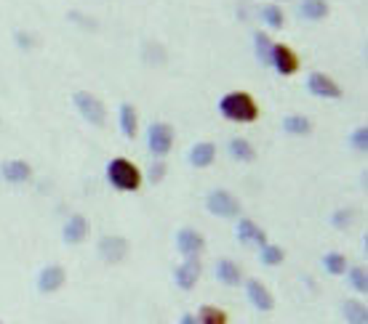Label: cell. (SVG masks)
Listing matches in <instances>:
<instances>
[{
    "instance_id": "obj_1",
    "label": "cell",
    "mask_w": 368,
    "mask_h": 324,
    "mask_svg": "<svg viewBox=\"0 0 368 324\" xmlns=\"http://www.w3.org/2000/svg\"><path fill=\"white\" fill-rule=\"evenodd\" d=\"M219 115L227 122L235 125H248V122H257L259 120V104L257 98L245 91H230L219 98Z\"/></svg>"
},
{
    "instance_id": "obj_2",
    "label": "cell",
    "mask_w": 368,
    "mask_h": 324,
    "mask_svg": "<svg viewBox=\"0 0 368 324\" xmlns=\"http://www.w3.org/2000/svg\"><path fill=\"white\" fill-rule=\"evenodd\" d=\"M104 175H107V184H110L115 192H126V195L139 192V189H142V181H145L139 165L131 162L128 157H112V160L107 162V168H104Z\"/></svg>"
},
{
    "instance_id": "obj_3",
    "label": "cell",
    "mask_w": 368,
    "mask_h": 324,
    "mask_svg": "<svg viewBox=\"0 0 368 324\" xmlns=\"http://www.w3.org/2000/svg\"><path fill=\"white\" fill-rule=\"evenodd\" d=\"M145 141H147V151L152 154V160H166V154H171V149H174L177 130H174L171 122L155 120V122H150V125H147Z\"/></svg>"
},
{
    "instance_id": "obj_4",
    "label": "cell",
    "mask_w": 368,
    "mask_h": 324,
    "mask_svg": "<svg viewBox=\"0 0 368 324\" xmlns=\"http://www.w3.org/2000/svg\"><path fill=\"white\" fill-rule=\"evenodd\" d=\"M206 210H208L213 218L233 221V218H240L243 205H240V199H238L230 189H211V192L206 195Z\"/></svg>"
},
{
    "instance_id": "obj_5",
    "label": "cell",
    "mask_w": 368,
    "mask_h": 324,
    "mask_svg": "<svg viewBox=\"0 0 368 324\" xmlns=\"http://www.w3.org/2000/svg\"><path fill=\"white\" fill-rule=\"evenodd\" d=\"M72 107H75V112H78L89 125L101 128V125L107 122V109L101 104V98L94 96L91 91H75V93H72Z\"/></svg>"
},
{
    "instance_id": "obj_6",
    "label": "cell",
    "mask_w": 368,
    "mask_h": 324,
    "mask_svg": "<svg viewBox=\"0 0 368 324\" xmlns=\"http://www.w3.org/2000/svg\"><path fill=\"white\" fill-rule=\"evenodd\" d=\"M243 292H245V301L251 303V308H254V311L269 313L272 308H275V298H272L269 287L262 279H257V277H248V279H243Z\"/></svg>"
},
{
    "instance_id": "obj_7",
    "label": "cell",
    "mask_w": 368,
    "mask_h": 324,
    "mask_svg": "<svg viewBox=\"0 0 368 324\" xmlns=\"http://www.w3.org/2000/svg\"><path fill=\"white\" fill-rule=\"evenodd\" d=\"M307 91H310L315 98H325V101H339V98L345 96L342 86H339L331 75L320 72V69H313V72L307 75Z\"/></svg>"
},
{
    "instance_id": "obj_8",
    "label": "cell",
    "mask_w": 368,
    "mask_h": 324,
    "mask_svg": "<svg viewBox=\"0 0 368 324\" xmlns=\"http://www.w3.org/2000/svg\"><path fill=\"white\" fill-rule=\"evenodd\" d=\"M201 274H203L201 255H190V258H184L177 269H174V284H177L182 292H192L198 287V282H201Z\"/></svg>"
},
{
    "instance_id": "obj_9",
    "label": "cell",
    "mask_w": 368,
    "mask_h": 324,
    "mask_svg": "<svg viewBox=\"0 0 368 324\" xmlns=\"http://www.w3.org/2000/svg\"><path fill=\"white\" fill-rule=\"evenodd\" d=\"M269 66L278 72L280 77H291L299 72V54L286 43H275L272 45V54H269Z\"/></svg>"
},
{
    "instance_id": "obj_10",
    "label": "cell",
    "mask_w": 368,
    "mask_h": 324,
    "mask_svg": "<svg viewBox=\"0 0 368 324\" xmlns=\"http://www.w3.org/2000/svg\"><path fill=\"white\" fill-rule=\"evenodd\" d=\"M65 282H67V271L65 266H59V263H45L43 269L38 271V277H35V290L40 292V295H54L65 287Z\"/></svg>"
},
{
    "instance_id": "obj_11",
    "label": "cell",
    "mask_w": 368,
    "mask_h": 324,
    "mask_svg": "<svg viewBox=\"0 0 368 324\" xmlns=\"http://www.w3.org/2000/svg\"><path fill=\"white\" fill-rule=\"evenodd\" d=\"M0 181L9 186H24L33 181V165L22 157H11V160L0 162Z\"/></svg>"
},
{
    "instance_id": "obj_12",
    "label": "cell",
    "mask_w": 368,
    "mask_h": 324,
    "mask_svg": "<svg viewBox=\"0 0 368 324\" xmlns=\"http://www.w3.org/2000/svg\"><path fill=\"white\" fill-rule=\"evenodd\" d=\"M96 253L107 266H118V263L128 258V239L121 237V234H107V237L99 239Z\"/></svg>"
},
{
    "instance_id": "obj_13",
    "label": "cell",
    "mask_w": 368,
    "mask_h": 324,
    "mask_svg": "<svg viewBox=\"0 0 368 324\" xmlns=\"http://www.w3.org/2000/svg\"><path fill=\"white\" fill-rule=\"evenodd\" d=\"M235 239H238L243 248H262V245L269 242L267 231L259 226L254 218H238V224H235Z\"/></svg>"
},
{
    "instance_id": "obj_14",
    "label": "cell",
    "mask_w": 368,
    "mask_h": 324,
    "mask_svg": "<svg viewBox=\"0 0 368 324\" xmlns=\"http://www.w3.org/2000/svg\"><path fill=\"white\" fill-rule=\"evenodd\" d=\"M174 245H177V250H179V255H182V258L203 255V250H206V237H203L195 226H184V228H179L177 234H174Z\"/></svg>"
},
{
    "instance_id": "obj_15",
    "label": "cell",
    "mask_w": 368,
    "mask_h": 324,
    "mask_svg": "<svg viewBox=\"0 0 368 324\" xmlns=\"http://www.w3.org/2000/svg\"><path fill=\"white\" fill-rule=\"evenodd\" d=\"M91 234V224L89 218L83 216V213H75V216H69L65 221V226H62V242L65 245H80V242H86Z\"/></svg>"
},
{
    "instance_id": "obj_16",
    "label": "cell",
    "mask_w": 368,
    "mask_h": 324,
    "mask_svg": "<svg viewBox=\"0 0 368 324\" xmlns=\"http://www.w3.org/2000/svg\"><path fill=\"white\" fill-rule=\"evenodd\" d=\"M216 154H219V149H216L213 141H195L187 149V162L195 170H206V168H211L216 162Z\"/></svg>"
},
{
    "instance_id": "obj_17",
    "label": "cell",
    "mask_w": 368,
    "mask_h": 324,
    "mask_svg": "<svg viewBox=\"0 0 368 324\" xmlns=\"http://www.w3.org/2000/svg\"><path fill=\"white\" fill-rule=\"evenodd\" d=\"M213 277L216 282H222L224 287H240L243 284V269L240 263L233 258H219L213 263Z\"/></svg>"
},
{
    "instance_id": "obj_18",
    "label": "cell",
    "mask_w": 368,
    "mask_h": 324,
    "mask_svg": "<svg viewBox=\"0 0 368 324\" xmlns=\"http://www.w3.org/2000/svg\"><path fill=\"white\" fill-rule=\"evenodd\" d=\"M118 130L123 133L126 141H134L136 133H139V112L131 101H123L118 107Z\"/></svg>"
},
{
    "instance_id": "obj_19",
    "label": "cell",
    "mask_w": 368,
    "mask_h": 324,
    "mask_svg": "<svg viewBox=\"0 0 368 324\" xmlns=\"http://www.w3.org/2000/svg\"><path fill=\"white\" fill-rule=\"evenodd\" d=\"M296 13L304 22H325L328 13H331V3L328 0H299L296 6Z\"/></svg>"
},
{
    "instance_id": "obj_20",
    "label": "cell",
    "mask_w": 368,
    "mask_h": 324,
    "mask_svg": "<svg viewBox=\"0 0 368 324\" xmlns=\"http://www.w3.org/2000/svg\"><path fill=\"white\" fill-rule=\"evenodd\" d=\"M280 128L286 136H294V139H307L313 133V120L307 115H286L280 120Z\"/></svg>"
},
{
    "instance_id": "obj_21",
    "label": "cell",
    "mask_w": 368,
    "mask_h": 324,
    "mask_svg": "<svg viewBox=\"0 0 368 324\" xmlns=\"http://www.w3.org/2000/svg\"><path fill=\"white\" fill-rule=\"evenodd\" d=\"M227 154H230L235 162L248 165V162L257 160V146L248 139H243V136H235V139H230V144H227Z\"/></svg>"
},
{
    "instance_id": "obj_22",
    "label": "cell",
    "mask_w": 368,
    "mask_h": 324,
    "mask_svg": "<svg viewBox=\"0 0 368 324\" xmlns=\"http://www.w3.org/2000/svg\"><path fill=\"white\" fill-rule=\"evenodd\" d=\"M342 319L347 324H368V306L360 298L342 301Z\"/></svg>"
},
{
    "instance_id": "obj_23",
    "label": "cell",
    "mask_w": 368,
    "mask_h": 324,
    "mask_svg": "<svg viewBox=\"0 0 368 324\" xmlns=\"http://www.w3.org/2000/svg\"><path fill=\"white\" fill-rule=\"evenodd\" d=\"M257 16L262 19V24H264V27H269V30H272V33H278V30H283V27H286V13H283V8H280L278 3L259 6Z\"/></svg>"
},
{
    "instance_id": "obj_24",
    "label": "cell",
    "mask_w": 368,
    "mask_h": 324,
    "mask_svg": "<svg viewBox=\"0 0 368 324\" xmlns=\"http://www.w3.org/2000/svg\"><path fill=\"white\" fill-rule=\"evenodd\" d=\"M251 45H254V56H257L259 64L269 66V54H272V45H275V40L269 37V33L257 30V33L251 35Z\"/></svg>"
},
{
    "instance_id": "obj_25",
    "label": "cell",
    "mask_w": 368,
    "mask_h": 324,
    "mask_svg": "<svg viewBox=\"0 0 368 324\" xmlns=\"http://www.w3.org/2000/svg\"><path fill=\"white\" fill-rule=\"evenodd\" d=\"M320 263H323V271L328 277H345V271L350 269V260L339 250H328L323 258H320Z\"/></svg>"
},
{
    "instance_id": "obj_26",
    "label": "cell",
    "mask_w": 368,
    "mask_h": 324,
    "mask_svg": "<svg viewBox=\"0 0 368 324\" xmlns=\"http://www.w3.org/2000/svg\"><path fill=\"white\" fill-rule=\"evenodd\" d=\"M142 62L147 66H163L168 62V51L163 43H157V40H147L142 45Z\"/></svg>"
},
{
    "instance_id": "obj_27",
    "label": "cell",
    "mask_w": 368,
    "mask_h": 324,
    "mask_svg": "<svg viewBox=\"0 0 368 324\" xmlns=\"http://www.w3.org/2000/svg\"><path fill=\"white\" fill-rule=\"evenodd\" d=\"M259 260L267 269H278V266H283V260H286V250L280 248V245H275V242H267V245L259 248Z\"/></svg>"
},
{
    "instance_id": "obj_28",
    "label": "cell",
    "mask_w": 368,
    "mask_h": 324,
    "mask_svg": "<svg viewBox=\"0 0 368 324\" xmlns=\"http://www.w3.org/2000/svg\"><path fill=\"white\" fill-rule=\"evenodd\" d=\"M357 210L355 207H336L334 213L328 216V226L336 228V231H347V228L355 226Z\"/></svg>"
},
{
    "instance_id": "obj_29",
    "label": "cell",
    "mask_w": 368,
    "mask_h": 324,
    "mask_svg": "<svg viewBox=\"0 0 368 324\" xmlns=\"http://www.w3.org/2000/svg\"><path fill=\"white\" fill-rule=\"evenodd\" d=\"M347 274V284H350V290L355 292V295H366L368 292V271L366 266H350V269L345 271Z\"/></svg>"
},
{
    "instance_id": "obj_30",
    "label": "cell",
    "mask_w": 368,
    "mask_h": 324,
    "mask_svg": "<svg viewBox=\"0 0 368 324\" xmlns=\"http://www.w3.org/2000/svg\"><path fill=\"white\" fill-rule=\"evenodd\" d=\"M195 319H198V324H230L227 311H222L219 306H211V303L201 306L198 313H195Z\"/></svg>"
},
{
    "instance_id": "obj_31",
    "label": "cell",
    "mask_w": 368,
    "mask_h": 324,
    "mask_svg": "<svg viewBox=\"0 0 368 324\" xmlns=\"http://www.w3.org/2000/svg\"><path fill=\"white\" fill-rule=\"evenodd\" d=\"M166 173H168L166 160H152L150 165H147V170H145V181H147V184L157 186V184H163Z\"/></svg>"
},
{
    "instance_id": "obj_32",
    "label": "cell",
    "mask_w": 368,
    "mask_h": 324,
    "mask_svg": "<svg viewBox=\"0 0 368 324\" xmlns=\"http://www.w3.org/2000/svg\"><path fill=\"white\" fill-rule=\"evenodd\" d=\"M350 146L357 151V154H366L368 151V125H357L350 133Z\"/></svg>"
},
{
    "instance_id": "obj_33",
    "label": "cell",
    "mask_w": 368,
    "mask_h": 324,
    "mask_svg": "<svg viewBox=\"0 0 368 324\" xmlns=\"http://www.w3.org/2000/svg\"><path fill=\"white\" fill-rule=\"evenodd\" d=\"M67 19L72 24H78L80 30H86V33H94V30H99V22H96L94 16H89V13H83V11H69Z\"/></svg>"
},
{
    "instance_id": "obj_34",
    "label": "cell",
    "mask_w": 368,
    "mask_h": 324,
    "mask_svg": "<svg viewBox=\"0 0 368 324\" xmlns=\"http://www.w3.org/2000/svg\"><path fill=\"white\" fill-rule=\"evenodd\" d=\"M13 43H16V48L19 51H35V45H38V37H35V33H27V30H13Z\"/></svg>"
},
{
    "instance_id": "obj_35",
    "label": "cell",
    "mask_w": 368,
    "mask_h": 324,
    "mask_svg": "<svg viewBox=\"0 0 368 324\" xmlns=\"http://www.w3.org/2000/svg\"><path fill=\"white\" fill-rule=\"evenodd\" d=\"M254 11H257V8H254L251 0H240V3H238V19H240V22H251V19H254Z\"/></svg>"
},
{
    "instance_id": "obj_36",
    "label": "cell",
    "mask_w": 368,
    "mask_h": 324,
    "mask_svg": "<svg viewBox=\"0 0 368 324\" xmlns=\"http://www.w3.org/2000/svg\"><path fill=\"white\" fill-rule=\"evenodd\" d=\"M177 324H198V319H195V313L184 311L182 316H179V322H177Z\"/></svg>"
},
{
    "instance_id": "obj_37",
    "label": "cell",
    "mask_w": 368,
    "mask_h": 324,
    "mask_svg": "<svg viewBox=\"0 0 368 324\" xmlns=\"http://www.w3.org/2000/svg\"><path fill=\"white\" fill-rule=\"evenodd\" d=\"M0 324H6V322H0Z\"/></svg>"
}]
</instances>
